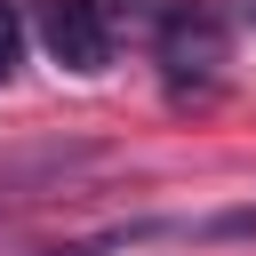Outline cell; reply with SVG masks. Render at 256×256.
I'll list each match as a JSON object with an SVG mask.
<instances>
[{
  "mask_svg": "<svg viewBox=\"0 0 256 256\" xmlns=\"http://www.w3.org/2000/svg\"><path fill=\"white\" fill-rule=\"evenodd\" d=\"M160 64L184 80V72H216L224 64V8H192V0H176L160 24Z\"/></svg>",
  "mask_w": 256,
  "mask_h": 256,
  "instance_id": "3957f363",
  "label": "cell"
},
{
  "mask_svg": "<svg viewBox=\"0 0 256 256\" xmlns=\"http://www.w3.org/2000/svg\"><path fill=\"white\" fill-rule=\"evenodd\" d=\"M16 64H24V8L0 0V80H16Z\"/></svg>",
  "mask_w": 256,
  "mask_h": 256,
  "instance_id": "277c9868",
  "label": "cell"
},
{
  "mask_svg": "<svg viewBox=\"0 0 256 256\" xmlns=\"http://www.w3.org/2000/svg\"><path fill=\"white\" fill-rule=\"evenodd\" d=\"M152 240H192V248H216V240H256V208H208V216H128V224H104V232L56 240V248H40V256H120V248H152Z\"/></svg>",
  "mask_w": 256,
  "mask_h": 256,
  "instance_id": "6da1fadb",
  "label": "cell"
},
{
  "mask_svg": "<svg viewBox=\"0 0 256 256\" xmlns=\"http://www.w3.org/2000/svg\"><path fill=\"white\" fill-rule=\"evenodd\" d=\"M224 16H240V24H256V0H232V8H224Z\"/></svg>",
  "mask_w": 256,
  "mask_h": 256,
  "instance_id": "5b68a950",
  "label": "cell"
},
{
  "mask_svg": "<svg viewBox=\"0 0 256 256\" xmlns=\"http://www.w3.org/2000/svg\"><path fill=\"white\" fill-rule=\"evenodd\" d=\"M40 48L64 64V72H104L112 64V16L104 0H40Z\"/></svg>",
  "mask_w": 256,
  "mask_h": 256,
  "instance_id": "7a4b0ae2",
  "label": "cell"
}]
</instances>
